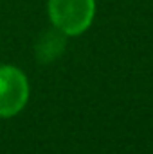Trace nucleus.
<instances>
[{
    "label": "nucleus",
    "instance_id": "f257e3e1",
    "mask_svg": "<svg viewBox=\"0 0 153 154\" xmlns=\"http://www.w3.org/2000/svg\"><path fill=\"white\" fill-rule=\"evenodd\" d=\"M47 14L54 29L65 36H79L94 20L96 0H47Z\"/></svg>",
    "mask_w": 153,
    "mask_h": 154
},
{
    "label": "nucleus",
    "instance_id": "7ed1b4c3",
    "mask_svg": "<svg viewBox=\"0 0 153 154\" xmlns=\"http://www.w3.org/2000/svg\"><path fill=\"white\" fill-rule=\"evenodd\" d=\"M67 47V36L58 31V29H49L45 32L40 34V38L34 43V56L41 65L52 63L54 59H58L63 50Z\"/></svg>",
    "mask_w": 153,
    "mask_h": 154
},
{
    "label": "nucleus",
    "instance_id": "f03ea898",
    "mask_svg": "<svg viewBox=\"0 0 153 154\" xmlns=\"http://www.w3.org/2000/svg\"><path fill=\"white\" fill-rule=\"evenodd\" d=\"M29 100V81L13 65H0V118L18 115Z\"/></svg>",
    "mask_w": 153,
    "mask_h": 154
}]
</instances>
